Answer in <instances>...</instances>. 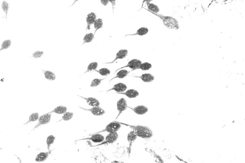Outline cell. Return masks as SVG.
Segmentation results:
<instances>
[{"label": "cell", "mask_w": 245, "mask_h": 163, "mask_svg": "<svg viewBox=\"0 0 245 163\" xmlns=\"http://www.w3.org/2000/svg\"><path fill=\"white\" fill-rule=\"evenodd\" d=\"M127 89V86L126 84L123 83H119L115 84L113 87L111 89H108L106 92H109L110 91L114 90L116 93H123L125 92Z\"/></svg>", "instance_id": "cell-11"}, {"label": "cell", "mask_w": 245, "mask_h": 163, "mask_svg": "<svg viewBox=\"0 0 245 163\" xmlns=\"http://www.w3.org/2000/svg\"><path fill=\"white\" fill-rule=\"evenodd\" d=\"M142 64V62L140 60L137 59H133L131 60L128 63V64L125 65L121 68H120L115 71V73L117 72L118 71L122 69H124V68H129L132 69V70L130 71V72L132 71L135 70L136 69L138 68L139 66Z\"/></svg>", "instance_id": "cell-7"}, {"label": "cell", "mask_w": 245, "mask_h": 163, "mask_svg": "<svg viewBox=\"0 0 245 163\" xmlns=\"http://www.w3.org/2000/svg\"><path fill=\"white\" fill-rule=\"evenodd\" d=\"M67 110V108L66 107L63 106H59L56 107L51 112H49V113H55L57 114H63L66 112Z\"/></svg>", "instance_id": "cell-22"}, {"label": "cell", "mask_w": 245, "mask_h": 163, "mask_svg": "<svg viewBox=\"0 0 245 163\" xmlns=\"http://www.w3.org/2000/svg\"><path fill=\"white\" fill-rule=\"evenodd\" d=\"M146 4L148 9H146L144 8L145 10L148 11L149 12H152L155 13H158L160 11V9L157 5L154 4L153 3H151L149 1L146 2Z\"/></svg>", "instance_id": "cell-18"}, {"label": "cell", "mask_w": 245, "mask_h": 163, "mask_svg": "<svg viewBox=\"0 0 245 163\" xmlns=\"http://www.w3.org/2000/svg\"><path fill=\"white\" fill-rule=\"evenodd\" d=\"M79 107L84 110L91 112L92 114L96 116H102L105 113V111L99 106L93 107L91 109H84L80 107Z\"/></svg>", "instance_id": "cell-9"}, {"label": "cell", "mask_w": 245, "mask_h": 163, "mask_svg": "<svg viewBox=\"0 0 245 163\" xmlns=\"http://www.w3.org/2000/svg\"><path fill=\"white\" fill-rule=\"evenodd\" d=\"M55 139V137L53 135H51L48 136L46 139V144L49 151L50 147L51 146L52 144H53L54 142Z\"/></svg>", "instance_id": "cell-27"}, {"label": "cell", "mask_w": 245, "mask_h": 163, "mask_svg": "<svg viewBox=\"0 0 245 163\" xmlns=\"http://www.w3.org/2000/svg\"><path fill=\"white\" fill-rule=\"evenodd\" d=\"M43 71L44 76L46 79L53 81L56 79V76L53 72L49 71Z\"/></svg>", "instance_id": "cell-23"}, {"label": "cell", "mask_w": 245, "mask_h": 163, "mask_svg": "<svg viewBox=\"0 0 245 163\" xmlns=\"http://www.w3.org/2000/svg\"><path fill=\"white\" fill-rule=\"evenodd\" d=\"M130 71H128V70H126V69H121V70H120L118 72H117V73H116V76L113 77L110 80V81L109 83L111 82V81H112V80L115 79L116 78H119V79H124L126 77L128 74L130 73Z\"/></svg>", "instance_id": "cell-20"}, {"label": "cell", "mask_w": 245, "mask_h": 163, "mask_svg": "<svg viewBox=\"0 0 245 163\" xmlns=\"http://www.w3.org/2000/svg\"><path fill=\"white\" fill-rule=\"evenodd\" d=\"M116 107H117V110L119 111V114L116 117V119L118 118L121 113L126 110L127 108L128 107L126 100L124 98L120 99L116 104Z\"/></svg>", "instance_id": "cell-5"}, {"label": "cell", "mask_w": 245, "mask_h": 163, "mask_svg": "<svg viewBox=\"0 0 245 163\" xmlns=\"http://www.w3.org/2000/svg\"><path fill=\"white\" fill-rule=\"evenodd\" d=\"M152 67V65L149 62H144L142 63L141 65L139 66L138 68H137L136 69H140L143 71H148Z\"/></svg>", "instance_id": "cell-26"}, {"label": "cell", "mask_w": 245, "mask_h": 163, "mask_svg": "<svg viewBox=\"0 0 245 163\" xmlns=\"http://www.w3.org/2000/svg\"><path fill=\"white\" fill-rule=\"evenodd\" d=\"M51 151H49L47 152H41L36 157L35 161L38 162H41L45 161L49 157Z\"/></svg>", "instance_id": "cell-19"}, {"label": "cell", "mask_w": 245, "mask_h": 163, "mask_svg": "<svg viewBox=\"0 0 245 163\" xmlns=\"http://www.w3.org/2000/svg\"><path fill=\"white\" fill-rule=\"evenodd\" d=\"M116 93L124 95L128 98L131 99L136 98V97H138L139 95V92L137 90L134 89H128L126 92Z\"/></svg>", "instance_id": "cell-16"}, {"label": "cell", "mask_w": 245, "mask_h": 163, "mask_svg": "<svg viewBox=\"0 0 245 163\" xmlns=\"http://www.w3.org/2000/svg\"><path fill=\"white\" fill-rule=\"evenodd\" d=\"M77 96L85 99L86 101V102L88 105L91 106L93 107L99 106L100 104L99 101L97 99L94 98V97H88V98H86V97H81V96Z\"/></svg>", "instance_id": "cell-17"}, {"label": "cell", "mask_w": 245, "mask_h": 163, "mask_svg": "<svg viewBox=\"0 0 245 163\" xmlns=\"http://www.w3.org/2000/svg\"><path fill=\"white\" fill-rule=\"evenodd\" d=\"M119 137V134L117 132L115 133H109V134L106 136L105 138V141H104L101 143L99 145H95L93 147H97L101 146V145H106L108 144H112L117 141Z\"/></svg>", "instance_id": "cell-4"}, {"label": "cell", "mask_w": 245, "mask_h": 163, "mask_svg": "<svg viewBox=\"0 0 245 163\" xmlns=\"http://www.w3.org/2000/svg\"><path fill=\"white\" fill-rule=\"evenodd\" d=\"M119 122L122 125L129 127L132 129V130L134 131L137 137L143 139H148L151 138L153 136V132L148 127L142 125H129L121 122Z\"/></svg>", "instance_id": "cell-1"}, {"label": "cell", "mask_w": 245, "mask_h": 163, "mask_svg": "<svg viewBox=\"0 0 245 163\" xmlns=\"http://www.w3.org/2000/svg\"><path fill=\"white\" fill-rule=\"evenodd\" d=\"M51 113H49L42 115V116H40L38 120V123L34 127L33 130L37 129L41 125H45V124L49 123L51 121Z\"/></svg>", "instance_id": "cell-6"}, {"label": "cell", "mask_w": 245, "mask_h": 163, "mask_svg": "<svg viewBox=\"0 0 245 163\" xmlns=\"http://www.w3.org/2000/svg\"><path fill=\"white\" fill-rule=\"evenodd\" d=\"M128 107L132 109L136 114L140 115L145 114L148 111V108L142 105H139L134 108L130 107Z\"/></svg>", "instance_id": "cell-13"}, {"label": "cell", "mask_w": 245, "mask_h": 163, "mask_svg": "<svg viewBox=\"0 0 245 163\" xmlns=\"http://www.w3.org/2000/svg\"><path fill=\"white\" fill-rule=\"evenodd\" d=\"M106 77L104 79H95L91 82L90 86L91 87H94L99 86L101 84V82L105 79Z\"/></svg>", "instance_id": "cell-30"}, {"label": "cell", "mask_w": 245, "mask_h": 163, "mask_svg": "<svg viewBox=\"0 0 245 163\" xmlns=\"http://www.w3.org/2000/svg\"><path fill=\"white\" fill-rule=\"evenodd\" d=\"M121 127V124L118 122L113 121L110 123L103 130L95 133H100L102 132H107L109 133L117 132Z\"/></svg>", "instance_id": "cell-3"}, {"label": "cell", "mask_w": 245, "mask_h": 163, "mask_svg": "<svg viewBox=\"0 0 245 163\" xmlns=\"http://www.w3.org/2000/svg\"><path fill=\"white\" fill-rule=\"evenodd\" d=\"M137 137V135L135 133L134 131L133 130L131 131L128 134V136H127V139H128L129 144V146L128 149V154L129 156L131 153V148H132V144L136 141Z\"/></svg>", "instance_id": "cell-10"}, {"label": "cell", "mask_w": 245, "mask_h": 163, "mask_svg": "<svg viewBox=\"0 0 245 163\" xmlns=\"http://www.w3.org/2000/svg\"><path fill=\"white\" fill-rule=\"evenodd\" d=\"M128 50L126 49H121L119 50L116 54V57L115 59L111 62L106 63V64H112L115 61L119 59H122L126 58L128 55Z\"/></svg>", "instance_id": "cell-14"}, {"label": "cell", "mask_w": 245, "mask_h": 163, "mask_svg": "<svg viewBox=\"0 0 245 163\" xmlns=\"http://www.w3.org/2000/svg\"><path fill=\"white\" fill-rule=\"evenodd\" d=\"M44 53L43 51H37L35 52L34 53H33L32 57H34V58L38 59L41 58L43 55Z\"/></svg>", "instance_id": "cell-35"}, {"label": "cell", "mask_w": 245, "mask_h": 163, "mask_svg": "<svg viewBox=\"0 0 245 163\" xmlns=\"http://www.w3.org/2000/svg\"><path fill=\"white\" fill-rule=\"evenodd\" d=\"M132 77L140 79L143 82L149 83L152 82L155 79V77L150 73H144L141 76H132Z\"/></svg>", "instance_id": "cell-15"}, {"label": "cell", "mask_w": 245, "mask_h": 163, "mask_svg": "<svg viewBox=\"0 0 245 163\" xmlns=\"http://www.w3.org/2000/svg\"><path fill=\"white\" fill-rule=\"evenodd\" d=\"M149 32V29L146 27H141L137 30L136 33L133 34H128L125 36L126 37L128 36H135L139 35L140 36H143L147 34Z\"/></svg>", "instance_id": "cell-21"}, {"label": "cell", "mask_w": 245, "mask_h": 163, "mask_svg": "<svg viewBox=\"0 0 245 163\" xmlns=\"http://www.w3.org/2000/svg\"><path fill=\"white\" fill-rule=\"evenodd\" d=\"M74 114L72 112H66L64 113L62 117V119L64 121H68L71 119L73 117Z\"/></svg>", "instance_id": "cell-33"}, {"label": "cell", "mask_w": 245, "mask_h": 163, "mask_svg": "<svg viewBox=\"0 0 245 163\" xmlns=\"http://www.w3.org/2000/svg\"><path fill=\"white\" fill-rule=\"evenodd\" d=\"M94 24L95 28V32L94 33L95 35L96 32L103 27V24H104L103 20L101 18L98 19H96Z\"/></svg>", "instance_id": "cell-24"}, {"label": "cell", "mask_w": 245, "mask_h": 163, "mask_svg": "<svg viewBox=\"0 0 245 163\" xmlns=\"http://www.w3.org/2000/svg\"><path fill=\"white\" fill-rule=\"evenodd\" d=\"M98 65V64L97 62H92L88 66L87 69L85 71V73L90 72L92 70H95L97 69Z\"/></svg>", "instance_id": "cell-29"}, {"label": "cell", "mask_w": 245, "mask_h": 163, "mask_svg": "<svg viewBox=\"0 0 245 163\" xmlns=\"http://www.w3.org/2000/svg\"><path fill=\"white\" fill-rule=\"evenodd\" d=\"M11 41L10 40H6L2 42L1 45V51L4 49H7L10 47L11 45Z\"/></svg>", "instance_id": "cell-32"}, {"label": "cell", "mask_w": 245, "mask_h": 163, "mask_svg": "<svg viewBox=\"0 0 245 163\" xmlns=\"http://www.w3.org/2000/svg\"><path fill=\"white\" fill-rule=\"evenodd\" d=\"M91 136L90 137L88 138L81 139L78 140L76 141H81L84 140H89L95 143H99L103 142L104 141V136L99 133H94L93 134L90 135Z\"/></svg>", "instance_id": "cell-8"}, {"label": "cell", "mask_w": 245, "mask_h": 163, "mask_svg": "<svg viewBox=\"0 0 245 163\" xmlns=\"http://www.w3.org/2000/svg\"><path fill=\"white\" fill-rule=\"evenodd\" d=\"M109 1H101V3L104 6H106L109 3Z\"/></svg>", "instance_id": "cell-36"}, {"label": "cell", "mask_w": 245, "mask_h": 163, "mask_svg": "<svg viewBox=\"0 0 245 163\" xmlns=\"http://www.w3.org/2000/svg\"><path fill=\"white\" fill-rule=\"evenodd\" d=\"M94 37V35L92 33H89L85 35L84 37V43L82 45L85 43H89L92 42Z\"/></svg>", "instance_id": "cell-25"}, {"label": "cell", "mask_w": 245, "mask_h": 163, "mask_svg": "<svg viewBox=\"0 0 245 163\" xmlns=\"http://www.w3.org/2000/svg\"><path fill=\"white\" fill-rule=\"evenodd\" d=\"M96 18H97V16L94 13L91 12L88 14L86 17L87 22L86 30H90L91 25L94 24L95 21L97 19Z\"/></svg>", "instance_id": "cell-12"}, {"label": "cell", "mask_w": 245, "mask_h": 163, "mask_svg": "<svg viewBox=\"0 0 245 163\" xmlns=\"http://www.w3.org/2000/svg\"><path fill=\"white\" fill-rule=\"evenodd\" d=\"M39 114L37 113H32L31 115L29 116V121L27 122L25 124H27L29 123V122H32L36 121L39 120Z\"/></svg>", "instance_id": "cell-31"}, {"label": "cell", "mask_w": 245, "mask_h": 163, "mask_svg": "<svg viewBox=\"0 0 245 163\" xmlns=\"http://www.w3.org/2000/svg\"><path fill=\"white\" fill-rule=\"evenodd\" d=\"M1 6H2L3 10L6 14V19H7V13L9 8V4L6 1H3L2 2Z\"/></svg>", "instance_id": "cell-34"}, {"label": "cell", "mask_w": 245, "mask_h": 163, "mask_svg": "<svg viewBox=\"0 0 245 163\" xmlns=\"http://www.w3.org/2000/svg\"><path fill=\"white\" fill-rule=\"evenodd\" d=\"M95 71L97 72L103 76H107L109 75L111 73V71L107 68H102L99 70H95Z\"/></svg>", "instance_id": "cell-28"}, {"label": "cell", "mask_w": 245, "mask_h": 163, "mask_svg": "<svg viewBox=\"0 0 245 163\" xmlns=\"http://www.w3.org/2000/svg\"><path fill=\"white\" fill-rule=\"evenodd\" d=\"M152 14L156 16L162 20L164 25L166 27L169 29L178 30L179 29V22L177 20L173 17L169 16H165L159 14L158 13H155L152 12Z\"/></svg>", "instance_id": "cell-2"}]
</instances>
